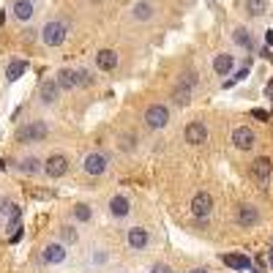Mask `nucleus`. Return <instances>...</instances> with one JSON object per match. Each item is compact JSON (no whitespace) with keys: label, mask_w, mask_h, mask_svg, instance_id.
I'll list each match as a JSON object with an SVG mask.
<instances>
[{"label":"nucleus","mask_w":273,"mask_h":273,"mask_svg":"<svg viewBox=\"0 0 273 273\" xmlns=\"http://www.w3.org/2000/svg\"><path fill=\"white\" fill-rule=\"evenodd\" d=\"M38 38H41L44 47H50V50H55V47H63L69 38V25L60 19H50L47 25L38 30Z\"/></svg>","instance_id":"nucleus-1"},{"label":"nucleus","mask_w":273,"mask_h":273,"mask_svg":"<svg viewBox=\"0 0 273 273\" xmlns=\"http://www.w3.org/2000/svg\"><path fill=\"white\" fill-rule=\"evenodd\" d=\"M194 87H197V74L194 71H186V74L178 79V85H175L172 101L178 104V107H186V104L191 101V96H194Z\"/></svg>","instance_id":"nucleus-2"},{"label":"nucleus","mask_w":273,"mask_h":273,"mask_svg":"<svg viewBox=\"0 0 273 273\" xmlns=\"http://www.w3.org/2000/svg\"><path fill=\"white\" fill-rule=\"evenodd\" d=\"M148 128H153V131H162V128L170 126V107L167 104H150L145 109V115H142Z\"/></svg>","instance_id":"nucleus-3"},{"label":"nucleus","mask_w":273,"mask_h":273,"mask_svg":"<svg viewBox=\"0 0 273 273\" xmlns=\"http://www.w3.org/2000/svg\"><path fill=\"white\" fill-rule=\"evenodd\" d=\"M109 170V158L101 153V150H90V153H85L82 158V172L90 175V178H99Z\"/></svg>","instance_id":"nucleus-4"},{"label":"nucleus","mask_w":273,"mask_h":273,"mask_svg":"<svg viewBox=\"0 0 273 273\" xmlns=\"http://www.w3.org/2000/svg\"><path fill=\"white\" fill-rule=\"evenodd\" d=\"M41 172L47 175V178H52V180L66 178V175H69V158L63 156V153H52V156H47V158H44Z\"/></svg>","instance_id":"nucleus-5"},{"label":"nucleus","mask_w":273,"mask_h":273,"mask_svg":"<svg viewBox=\"0 0 273 273\" xmlns=\"http://www.w3.org/2000/svg\"><path fill=\"white\" fill-rule=\"evenodd\" d=\"M47 134H50V126L44 120H30V123L19 131V140L28 142V145H36V142H44Z\"/></svg>","instance_id":"nucleus-6"},{"label":"nucleus","mask_w":273,"mask_h":273,"mask_svg":"<svg viewBox=\"0 0 273 273\" xmlns=\"http://www.w3.org/2000/svg\"><path fill=\"white\" fill-rule=\"evenodd\" d=\"M69 257V246H63L60 240H52L41 248V262L44 265H63Z\"/></svg>","instance_id":"nucleus-7"},{"label":"nucleus","mask_w":273,"mask_h":273,"mask_svg":"<svg viewBox=\"0 0 273 273\" xmlns=\"http://www.w3.org/2000/svg\"><path fill=\"white\" fill-rule=\"evenodd\" d=\"M191 213H194V219L205 221L208 216L213 213V197L208 194V191H197V194L191 197Z\"/></svg>","instance_id":"nucleus-8"},{"label":"nucleus","mask_w":273,"mask_h":273,"mask_svg":"<svg viewBox=\"0 0 273 273\" xmlns=\"http://www.w3.org/2000/svg\"><path fill=\"white\" fill-rule=\"evenodd\" d=\"M126 246L131 252H145L150 246V232L145 227H128L126 230Z\"/></svg>","instance_id":"nucleus-9"},{"label":"nucleus","mask_w":273,"mask_h":273,"mask_svg":"<svg viewBox=\"0 0 273 273\" xmlns=\"http://www.w3.org/2000/svg\"><path fill=\"white\" fill-rule=\"evenodd\" d=\"M131 208L134 205L126 194H112L109 202H107V213L112 219H128V216H131Z\"/></svg>","instance_id":"nucleus-10"},{"label":"nucleus","mask_w":273,"mask_h":273,"mask_svg":"<svg viewBox=\"0 0 273 273\" xmlns=\"http://www.w3.org/2000/svg\"><path fill=\"white\" fill-rule=\"evenodd\" d=\"M235 221H238V227H243V230H252L260 224V208L257 205H238V211H235Z\"/></svg>","instance_id":"nucleus-11"},{"label":"nucleus","mask_w":273,"mask_h":273,"mask_svg":"<svg viewBox=\"0 0 273 273\" xmlns=\"http://www.w3.org/2000/svg\"><path fill=\"white\" fill-rule=\"evenodd\" d=\"M183 140H186L189 145H205L208 142V126L202 120H191V123H186V128H183Z\"/></svg>","instance_id":"nucleus-12"},{"label":"nucleus","mask_w":273,"mask_h":273,"mask_svg":"<svg viewBox=\"0 0 273 273\" xmlns=\"http://www.w3.org/2000/svg\"><path fill=\"white\" fill-rule=\"evenodd\" d=\"M58 99H60V87H58V82H55V77L44 79V82L38 85V101H41L44 107H55Z\"/></svg>","instance_id":"nucleus-13"},{"label":"nucleus","mask_w":273,"mask_h":273,"mask_svg":"<svg viewBox=\"0 0 273 273\" xmlns=\"http://www.w3.org/2000/svg\"><path fill=\"white\" fill-rule=\"evenodd\" d=\"M252 175H254V180H257V183L268 186V183H270V175H273V162H270L268 156L254 158V162H252Z\"/></svg>","instance_id":"nucleus-14"},{"label":"nucleus","mask_w":273,"mask_h":273,"mask_svg":"<svg viewBox=\"0 0 273 273\" xmlns=\"http://www.w3.org/2000/svg\"><path fill=\"white\" fill-rule=\"evenodd\" d=\"M232 145L238 150H252L257 145V134L248 126H238L235 131H232Z\"/></svg>","instance_id":"nucleus-15"},{"label":"nucleus","mask_w":273,"mask_h":273,"mask_svg":"<svg viewBox=\"0 0 273 273\" xmlns=\"http://www.w3.org/2000/svg\"><path fill=\"white\" fill-rule=\"evenodd\" d=\"M128 17H131L134 22H150L156 17V6L150 3V0H136V3L131 6V11H128Z\"/></svg>","instance_id":"nucleus-16"},{"label":"nucleus","mask_w":273,"mask_h":273,"mask_svg":"<svg viewBox=\"0 0 273 273\" xmlns=\"http://www.w3.org/2000/svg\"><path fill=\"white\" fill-rule=\"evenodd\" d=\"M55 82H58L60 93L77 90V69H69V66L58 69V74H55Z\"/></svg>","instance_id":"nucleus-17"},{"label":"nucleus","mask_w":273,"mask_h":273,"mask_svg":"<svg viewBox=\"0 0 273 273\" xmlns=\"http://www.w3.org/2000/svg\"><path fill=\"white\" fill-rule=\"evenodd\" d=\"M11 14H14V19H17V22H30L36 17L33 0H14V3H11Z\"/></svg>","instance_id":"nucleus-18"},{"label":"nucleus","mask_w":273,"mask_h":273,"mask_svg":"<svg viewBox=\"0 0 273 273\" xmlns=\"http://www.w3.org/2000/svg\"><path fill=\"white\" fill-rule=\"evenodd\" d=\"M118 63H120V58H118V52L115 50H99L96 52V66H99V71H115L118 69Z\"/></svg>","instance_id":"nucleus-19"},{"label":"nucleus","mask_w":273,"mask_h":273,"mask_svg":"<svg viewBox=\"0 0 273 273\" xmlns=\"http://www.w3.org/2000/svg\"><path fill=\"white\" fill-rule=\"evenodd\" d=\"M232 69H235V55H230V52H219V55L213 58V71H216L219 77H227Z\"/></svg>","instance_id":"nucleus-20"},{"label":"nucleus","mask_w":273,"mask_h":273,"mask_svg":"<svg viewBox=\"0 0 273 273\" xmlns=\"http://www.w3.org/2000/svg\"><path fill=\"white\" fill-rule=\"evenodd\" d=\"M28 69H30V63H28V60L14 58V60L9 63V69H6V79H9V82H17L19 77H25V74H28Z\"/></svg>","instance_id":"nucleus-21"},{"label":"nucleus","mask_w":273,"mask_h":273,"mask_svg":"<svg viewBox=\"0 0 273 273\" xmlns=\"http://www.w3.org/2000/svg\"><path fill=\"white\" fill-rule=\"evenodd\" d=\"M41 167H44V158H36V156H25V158H19L17 170H19L22 175H38V172H41Z\"/></svg>","instance_id":"nucleus-22"},{"label":"nucleus","mask_w":273,"mask_h":273,"mask_svg":"<svg viewBox=\"0 0 273 273\" xmlns=\"http://www.w3.org/2000/svg\"><path fill=\"white\" fill-rule=\"evenodd\" d=\"M58 240L63 246H74L79 240V230L74 227V224H60L58 227Z\"/></svg>","instance_id":"nucleus-23"},{"label":"nucleus","mask_w":273,"mask_h":273,"mask_svg":"<svg viewBox=\"0 0 273 273\" xmlns=\"http://www.w3.org/2000/svg\"><path fill=\"white\" fill-rule=\"evenodd\" d=\"M232 41H235L240 50H254V36L248 28H235L232 30Z\"/></svg>","instance_id":"nucleus-24"},{"label":"nucleus","mask_w":273,"mask_h":273,"mask_svg":"<svg viewBox=\"0 0 273 273\" xmlns=\"http://www.w3.org/2000/svg\"><path fill=\"white\" fill-rule=\"evenodd\" d=\"M71 216H74L77 224H90L93 221V208L87 202H77L74 208H71Z\"/></svg>","instance_id":"nucleus-25"},{"label":"nucleus","mask_w":273,"mask_h":273,"mask_svg":"<svg viewBox=\"0 0 273 273\" xmlns=\"http://www.w3.org/2000/svg\"><path fill=\"white\" fill-rule=\"evenodd\" d=\"M221 260H224V265H230V268H235V270H248L252 268V260H248L246 254H224Z\"/></svg>","instance_id":"nucleus-26"},{"label":"nucleus","mask_w":273,"mask_h":273,"mask_svg":"<svg viewBox=\"0 0 273 273\" xmlns=\"http://www.w3.org/2000/svg\"><path fill=\"white\" fill-rule=\"evenodd\" d=\"M0 216H9V219H11V224H14V227H17V224H19V219H22V211H19V208L14 205V202H9V199H6V202H0Z\"/></svg>","instance_id":"nucleus-27"},{"label":"nucleus","mask_w":273,"mask_h":273,"mask_svg":"<svg viewBox=\"0 0 273 273\" xmlns=\"http://www.w3.org/2000/svg\"><path fill=\"white\" fill-rule=\"evenodd\" d=\"M268 11V0H246V14L248 17H262Z\"/></svg>","instance_id":"nucleus-28"},{"label":"nucleus","mask_w":273,"mask_h":273,"mask_svg":"<svg viewBox=\"0 0 273 273\" xmlns=\"http://www.w3.org/2000/svg\"><path fill=\"white\" fill-rule=\"evenodd\" d=\"M96 77L90 74V69H77V87H93Z\"/></svg>","instance_id":"nucleus-29"},{"label":"nucleus","mask_w":273,"mask_h":273,"mask_svg":"<svg viewBox=\"0 0 273 273\" xmlns=\"http://www.w3.org/2000/svg\"><path fill=\"white\" fill-rule=\"evenodd\" d=\"M120 148H123V150H134L136 148V134L131 136V134H126L123 136V142H120Z\"/></svg>","instance_id":"nucleus-30"},{"label":"nucleus","mask_w":273,"mask_h":273,"mask_svg":"<svg viewBox=\"0 0 273 273\" xmlns=\"http://www.w3.org/2000/svg\"><path fill=\"white\" fill-rule=\"evenodd\" d=\"M93 262H96V265H104V262H107V248H96Z\"/></svg>","instance_id":"nucleus-31"},{"label":"nucleus","mask_w":273,"mask_h":273,"mask_svg":"<svg viewBox=\"0 0 273 273\" xmlns=\"http://www.w3.org/2000/svg\"><path fill=\"white\" fill-rule=\"evenodd\" d=\"M150 273H172L170 268H167V265H156V268L153 270H150Z\"/></svg>","instance_id":"nucleus-32"},{"label":"nucleus","mask_w":273,"mask_h":273,"mask_svg":"<svg viewBox=\"0 0 273 273\" xmlns=\"http://www.w3.org/2000/svg\"><path fill=\"white\" fill-rule=\"evenodd\" d=\"M189 273H211V270H208V268H191Z\"/></svg>","instance_id":"nucleus-33"},{"label":"nucleus","mask_w":273,"mask_h":273,"mask_svg":"<svg viewBox=\"0 0 273 273\" xmlns=\"http://www.w3.org/2000/svg\"><path fill=\"white\" fill-rule=\"evenodd\" d=\"M0 227H3V216H0Z\"/></svg>","instance_id":"nucleus-34"},{"label":"nucleus","mask_w":273,"mask_h":273,"mask_svg":"<svg viewBox=\"0 0 273 273\" xmlns=\"http://www.w3.org/2000/svg\"><path fill=\"white\" fill-rule=\"evenodd\" d=\"M120 273H126V270H120Z\"/></svg>","instance_id":"nucleus-35"}]
</instances>
